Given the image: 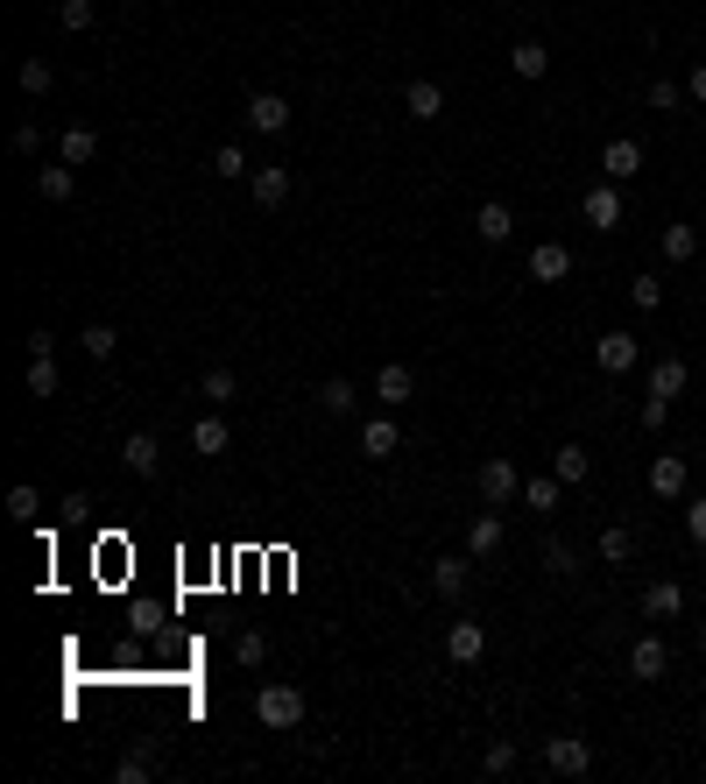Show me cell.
I'll return each mask as SVG.
<instances>
[{
  "mask_svg": "<svg viewBox=\"0 0 706 784\" xmlns=\"http://www.w3.org/2000/svg\"><path fill=\"white\" fill-rule=\"evenodd\" d=\"M254 721H262L268 735H290L297 721H304V692H297V686H283V678H268V686L254 692Z\"/></svg>",
  "mask_w": 706,
  "mask_h": 784,
  "instance_id": "obj_1",
  "label": "cell"
},
{
  "mask_svg": "<svg viewBox=\"0 0 706 784\" xmlns=\"http://www.w3.org/2000/svg\"><path fill=\"white\" fill-rule=\"evenodd\" d=\"M537 763H545L551 777H587L594 771V749H587V735H545Z\"/></svg>",
  "mask_w": 706,
  "mask_h": 784,
  "instance_id": "obj_2",
  "label": "cell"
},
{
  "mask_svg": "<svg viewBox=\"0 0 706 784\" xmlns=\"http://www.w3.org/2000/svg\"><path fill=\"white\" fill-rule=\"evenodd\" d=\"M579 219H587L594 234H614V226L629 219V205H622V185H614V177H600V185L587 191V199H579Z\"/></svg>",
  "mask_w": 706,
  "mask_h": 784,
  "instance_id": "obj_3",
  "label": "cell"
},
{
  "mask_svg": "<svg viewBox=\"0 0 706 784\" xmlns=\"http://www.w3.org/2000/svg\"><path fill=\"white\" fill-rule=\"evenodd\" d=\"M643 480H650L657 502H685V488H693V466H685V452H657Z\"/></svg>",
  "mask_w": 706,
  "mask_h": 784,
  "instance_id": "obj_4",
  "label": "cell"
},
{
  "mask_svg": "<svg viewBox=\"0 0 706 784\" xmlns=\"http://www.w3.org/2000/svg\"><path fill=\"white\" fill-rule=\"evenodd\" d=\"M480 495H488V509L523 502V474H516V460H502V452H494V460L480 466Z\"/></svg>",
  "mask_w": 706,
  "mask_h": 784,
  "instance_id": "obj_5",
  "label": "cell"
},
{
  "mask_svg": "<svg viewBox=\"0 0 706 784\" xmlns=\"http://www.w3.org/2000/svg\"><path fill=\"white\" fill-rule=\"evenodd\" d=\"M665 672H671V643L657 637V629H650V637H636V643H629V678H643V686H657Z\"/></svg>",
  "mask_w": 706,
  "mask_h": 784,
  "instance_id": "obj_6",
  "label": "cell"
},
{
  "mask_svg": "<svg viewBox=\"0 0 706 784\" xmlns=\"http://www.w3.org/2000/svg\"><path fill=\"white\" fill-rule=\"evenodd\" d=\"M636 360H643V340H636V333H600V340H594V368H600V375H629Z\"/></svg>",
  "mask_w": 706,
  "mask_h": 784,
  "instance_id": "obj_7",
  "label": "cell"
},
{
  "mask_svg": "<svg viewBox=\"0 0 706 784\" xmlns=\"http://www.w3.org/2000/svg\"><path fill=\"white\" fill-rule=\"evenodd\" d=\"M120 466H128L134 480H156V474H163V446H156V431H128V439H120Z\"/></svg>",
  "mask_w": 706,
  "mask_h": 784,
  "instance_id": "obj_8",
  "label": "cell"
},
{
  "mask_svg": "<svg viewBox=\"0 0 706 784\" xmlns=\"http://www.w3.org/2000/svg\"><path fill=\"white\" fill-rule=\"evenodd\" d=\"M467 586H474V551H453V559L431 566V594L439 601H467Z\"/></svg>",
  "mask_w": 706,
  "mask_h": 784,
  "instance_id": "obj_9",
  "label": "cell"
},
{
  "mask_svg": "<svg viewBox=\"0 0 706 784\" xmlns=\"http://www.w3.org/2000/svg\"><path fill=\"white\" fill-rule=\"evenodd\" d=\"M573 276V248L565 240H537L530 248V283H565Z\"/></svg>",
  "mask_w": 706,
  "mask_h": 784,
  "instance_id": "obj_10",
  "label": "cell"
},
{
  "mask_svg": "<svg viewBox=\"0 0 706 784\" xmlns=\"http://www.w3.org/2000/svg\"><path fill=\"white\" fill-rule=\"evenodd\" d=\"M600 170H608L614 185H629V177L643 170V142H636V134H614V142L600 149Z\"/></svg>",
  "mask_w": 706,
  "mask_h": 784,
  "instance_id": "obj_11",
  "label": "cell"
},
{
  "mask_svg": "<svg viewBox=\"0 0 706 784\" xmlns=\"http://www.w3.org/2000/svg\"><path fill=\"white\" fill-rule=\"evenodd\" d=\"M643 615H650V622H679L685 615V586L679 580H650L643 586Z\"/></svg>",
  "mask_w": 706,
  "mask_h": 784,
  "instance_id": "obj_12",
  "label": "cell"
},
{
  "mask_svg": "<svg viewBox=\"0 0 706 784\" xmlns=\"http://www.w3.org/2000/svg\"><path fill=\"white\" fill-rule=\"evenodd\" d=\"M445 657H453V665H480V657H488V629L480 622H453L445 629Z\"/></svg>",
  "mask_w": 706,
  "mask_h": 784,
  "instance_id": "obj_13",
  "label": "cell"
},
{
  "mask_svg": "<svg viewBox=\"0 0 706 784\" xmlns=\"http://www.w3.org/2000/svg\"><path fill=\"white\" fill-rule=\"evenodd\" d=\"M403 114H410V120H439L445 114V85L439 79H410V85H403Z\"/></svg>",
  "mask_w": 706,
  "mask_h": 784,
  "instance_id": "obj_14",
  "label": "cell"
},
{
  "mask_svg": "<svg viewBox=\"0 0 706 784\" xmlns=\"http://www.w3.org/2000/svg\"><path fill=\"white\" fill-rule=\"evenodd\" d=\"M248 128L254 134H283V128H290V99H283V93H254L248 99Z\"/></svg>",
  "mask_w": 706,
  "mask_h": 784,
  "instance_id": "obj_15",
  "label": "cell"
},
{
  "mask_svg": "<svg viewBox=\"0 0 706 784\" xmlns=\"http://www.w3.org/2000/svg\"><path fill=\"white\" fill-rule=\"evenodd\" d=\"M410 389H417V375L403 368V360H382V368H374V396H382V411L410 403Z\"/></svg>",
  "mask_w": 706,
  "mask_h": 784,
  "instance_id": "obj_16",
  "label": "cell"
},
{
  "mask_svg": "<svg viewBox=\"0 0 706 784\" xmlns=\"http://www.w3.org/2000/svg\"><path fill=\"white\" fill-rule=\"evenodd\" d=\"M508 71H516V79H551V50H545V43H537V36H523L516 43V50H508Z\"/></svg>",
  "mask_w": 706,
  "mask_h": 784,
  "instance_id": "obj_17",
  "label": "cell"
},
{
  "mask_svg": "<svg viewBox=\"0 0 706 784\" xmlns=\"http://www.w3.org/2000/svg\"><path fill=\"white\" fill-rule=\"evenodd\" d=\"M227 446H234V431H227V417H219V411H205L199 425H191V452H205V460H219Z\"/></svg>",
  "mask_w": 706,
  "mask_h": 784,
  "instance_id": "obj_18",
  "label": "cell"
},
{
  "mask_svg": "<svg viewBox=\"0 0 706 784\" xmlns=\"http://www.w3.org/2000/svg\"><path fill=\"white\" fill-rule=\"evenodd\" d=\"M403 446V431H396V417H368V425H360V452H368V460H388V452Z\"/></svg>",
  "mask_w": 706,
  "mask_h": 784,
  "instance_id": "obj_19",
  "label": "cell"
},
{
  "mask_svg": "<svg viewBox=\"0 0 706 784\" xmlns=\"http://www.w3.org/2000/svg\"><path fill=\"white\" fill-rule=\"evenodd\" d=\"M474 234L488 240V248H502V240L516 234V213H508L502 199H488V205H480V213H474Z\"/></svg>",
  "mask_w": 706,
  "mask_h": 784,
  "instance_id": "obj_20",
  "label": "cell"
},
{
  "mask_svg": "<svg viewBox=\"0 0 706 784\" xmlns=\"http://www.w3.org/2000/svg\"><path fill=\"white\" fill-rule=\"evenodd\" d=\"M502 516H494V509H480V516L467 523V551H474V559H494V551H502Z\"/></svg>",
  "mask_w": 706,
  "mask_h": 784,
  "instance_id": "obj_21",
  "label": "cell"
},
{
  "mask_svg": "<svg viewBox=\"0 0 706 784\" xmlns=\"http://www.w3.org/2000/svg\"><path fill=\"white\" fill-rule=\"evenodd\" d=\"M248 191H254V205H268V213H276V205L290 199V170H276V163H262V170L248 177Z\"/></svg>",
  "mask_w": 706,
  "mask_h": 784,
  "instance_id": "obj_22",
  "label": "cell"
},
{
  "mask_svg": "<svg viewBox=\"0 0 706 784\" xmlns=\"http://www.w3.org/2000/svg\"><path fill=\"white\" fill-rule=\"evenodd\" d=\"M685 382H693V368H685L679 354H665V360L650 368V396H671V403H679V396H685Z\"/></svg>",
  "mask_w": 706,
  "mask_h": 784,
  "instance_id": "obj_23",
  "label": "cell"
},
{
  "mask_svg": "<svg viewBox=\"0 0 706 784\" xmlns=\"http://www.w3.org/2000/svg\"><path fill=\"white\" fill-rule=\"evenodd\" d=\"M559 502H565V480H559V474H530V480H523V509H537V516H551Z\"/></svg>",
  "mask_w": 706,
  "mask_h": 784,
  "instance_id": "obj_24",
  "label": "cell"
},
{
  "mask_svg": "<svg viewBox=\"0 0 706 784\" xmlns=\"http://www.w3.org/2000/svg\"><path fill=\"white\" fill-rule=\"evenodd\" d=\"M36 191H43L50 205H64L71 191H79V170H71V163H43V170H36Z\"/></svg>",
  "mask_w": 706,
  "mask_h": 784,
  "instance_id": "obj_25",
  "label": "cell"
},
{
  "mask_svg": "<svg viewBox=\"0 0 706 784\" xmlns=\"http://www.w3.org/2000/svg\"><path fill=\"white\" fill-rule=\"evenodd\" d=\"M551 474H559L565 488H579V480L594 474V452L587 446H559V452H551Z\"/></svg>",
  "mask_w": 706,
  "mask_h": 784,
  "instance_id": "obj_26",
  "label": "cell"
},
{
  "mask_svg": "<svg viewBox=\"0 0 706 784\" xmlns=\"http://www.w3.org/2000/svg\"><path fill=\"white\" fill-rule=\"evenodd\" d=\"M93 156H99V134H93V128H64V142H57V163H71V170H85Z\"/></svg>",
  "mask_w": 706,
  "mask_h": 784,
  "instance_id": "obj_27",
  "label": "cell"
},
{
  "mask_svg": "<svg viewBox=\"0 0 706 784\" xmlns=\"http://www.w3.org/2000/svg\"><path fill=\"white\" fill-rule=\"evenodd\" d=\"M636 559V531H629V523H608V531H600V566H629Z\"/></svg>",
  "mask_w": 706,
  "mask_h": 784,
  "instance_id": "obj_28",
  "label": "cell"
},
{
  "mask_svg": "<svg viewBox=\"0 0 706 784\" xmlns=\"http://www.w3.org/2000/svg\"><path fill=\"white\" fill-rule=\"evenodd\" d=\"M57 22L71 36H85V28H99V0H57Z\"/></svg>",
  "mask_w": 706,
  "mask_h": 784,
  "instance_id": "obj_29",
  "label": "cell"
},
{
  "mask_svg": "<svg viewBox=\"0 0 706 784\" xmlns=\"http://www.w3.org/2000/svg\"><path fill=\"white\" fill-rule=\"evenodd\" d=\"M319 403H325V411H333V417H347L354 403H360V389L347 382V375H333V382H319Z\"/></svg>",
  "mask_w": 706,
  "mask_h": 784,
  "instance_id": "obj_30",
  "label": "cell"
},
{
  "mask_svg": "<svg viewBox=\"0 0 706 784\" xmlns=\"http://www.w3.org/2000/svg\"><path fill=\"white\" fill-rule=\"evenodd\" d=\"M199 389H205V403L219 411V403H234V396H240V375H234V368H205V382H199Z\"/></svg>",
  "mask_w": 706,
  "mask_h": 784,
  "instance_id": "obj_31",
  "label": "cell"
},
{
  "mask_svg": "<svg viewBox=\"0 0 706 784\" xmlns=\"http://www.w3.org/2000/svg\"><path fill=\"white\" fill-rule=\"evenodd\" d=\"M213 177H254L248 149H240V142H219V149H213Z\"/></svg>",
  "mask_w": 706,
  "mask_h": 784,
  "instance_id": "obj_32",
  "label": "cell"
},
{
  "mask_svg": "<svg viewBox=\"0 0 706 784\" xmlns=\"http://www.w3.org/2000/svg\"><path fill=\"white\" fill-rule=\"evenodd\" d=\"M234 657H240L248 672H262V665H268V637H262V629H240V637H234Z\"/></svg>",
  "mask_w": 706,
  "mask_h": 784,
  "instance_id": "obj_33",
  "label": "cell"
},
{
  "mask_svg": "<svg viewBox=\"0 0 706 784\" xmlns=\"http://www.w3.org/2000/svg\"><path fill=\"white\" fill-rule=\"evenodd\" d=\"M28 396H57V360L50 354H28Z\"/></svg>",
  "mask_w": 706,
  "mask_h": 784,
  "instance_id": "obj_34",
  "label": "cell"
},
{
  "mask_svg": "<svg viewBox=\"0 0 706 784\" xmlns=\"http://www.w3.org/2000/svg\"><path fill=\"white\" fill-rule=\"evenodd\" d=\"M50 85H57V71H50V57H22V93H50Z\"/></svg>",
  "mask_w": 706,
  "mask_h": 784,
  "instance_id": "obj_35",
  "label": "cell"
},
{
  "mask_svg": "<svg viewBox=\"0 0 706 784\" xmlns=\"http://www.w3.org/2000/svg\"><path fill=\"white\" fill-rule=\"evenodd\" d=\"M693 254H699L693 226H665V262H693Z\"/></svg>",
  "mask_w": 706,
  "mask_h": 784,
  "instance_id": "obj_36",
  "label": "cell"
},
{
  "mask_svg": "<svg viewBox=\"0 0 706 784\" xmlns=\"http://www.w3.org/2000/svg\"><path fill=\"white\" fill-rule=\"evenodd\" d=\"M79 346H85V354H93V360H113V346H120V333H113V325H85V333H79Z\"/></svg>",
  "mask_w": 706,
  "mask_h": 784,
  "instance_id": "obj_37",
  "label": "cell"
},
{
  "mask_svg": "<svg viewBox=\"0 0 706 784\" xmlns=\"http://www.w3.org/2000/svg\"><path fill=\"white\" fill-rule=\"evenodd\" d=\"M545 566L559 572V580H573V572H579V551L565 545V537H545Z\"/></svg>",
  "mask_w": 706,
  "mask_h": 784,
  "instance_id": "obj_38",
  "label": "cell"
},
{
  "mask_svg": "<svg viewBox=\"0 0 706 784\" xmlns=\"http://www.w3.org/2000/svg\"><path fill=\"white\" fill-rule=\"evenodd\" d=\"M629 305H636V311H657V305H665V276H636V283H629Z\"/></svg>",
  "mask_w": 706,
  "mask_h": 784,
  "instance_id": "obj_39",
  "label": "cell"
},
{
  "mask_svg": "<svg viewBox=\"0 0 706 784\" xmlns=\"http://www.w3.org/2000/svg\"><path fill=\"white\" fill-rule=\"evenodd\" d=\"M480 771H488V777H508V771H516V743H488Z\"/></svg>",
  "mask_w": 706,
  "mask_h": 784,
  "instance_id": "obj_40",
  "label": "cell"
},
{
  "mask_svg": "<svg viewBox=\"0 0 706 784\" xmlns=\"http://www.w3.org/2000/svg\"><path fill=\"white\" fill-rule=\"evenodd\" d=\"M36 509H43V502H36V488H28V480H22V488H8V516H14V523H36Z\"/></svg>",
  "mask_w": 706,
  "mask_h": 784,
  "instance_id": "obj_41",
  "label": "cell"
},
{
  "mask_svg": "<svg viewBox=\"0 0 706 784\" xmlns=\"http://www.w3.org/2000/svg\"><path fill=\"white\" fill-rule=\"evenodd\" d=\"M679 99H693V93H685L679 79H657V85H650V107H657V114H671V107H679Z\"/></svg>",
  "mask_w": 706,
  "mask_h": 784,
  "instance_id": "obj_42",
  "label": "cell"
},
{
  "mask_svg": "<svg viewBox=\"0 0 706 784\" xmlns=\"http://www.w3.org/2000/svg\"><path fill=\"white\" fill-rule=\"evenodd\" d=\"M113 777H120V784H148V777H156V763H148V757H120Z\"/></svg>",
  "mask_w": 706,
  "mask_h": 784,
  "instance_id": "obj_43",
  "label": "cell"
},
{
  "mask_svg": "<svg viewBox=\"0 0 706 784\" xmlns=\"http://www.w3.org/2000/svg\"><path fill=\"white\" fill-rule=\"evenodd\" d=\"M685 537L706 551V495H693V502H685Z\"/></svg>",
  "mask_w": 706,
  "mask_h": 784,
  "instance_id": "obj_44",
  "label": "cell"
},
{
  "mask_svg": "<svg viewBox=\"0 0 706 784\" xmlns=\"http://www.w3.org/2000/svg\"><path fill=\"white\" fill-rule=\"evenodd\" d=\"M643 425H650V431H665V417H671V396H643Z\"/></svg>",
  "mask_w": 706,
  "mask_h": 784,
  "instance_id": "obj_45",
  "label": "cell"
},
{
  "mask_svg": "<svg viewBox=\"0 0 706 784\" xmlns=\"http://www.w3.org/2000/svg\"><path fill=\"white\" fill-rule=\"evenodd\" d=\"M685 93H693L699 107H706V64H693V79H685Z\"/></svg>",
  "mask_w": 706,
  "mask_h": 784,
  "instance_id": "obj_46",
  "label": "cell"
},
{
  "mask_svg": "<svg viewBox=\"0 0 706 784\" xmlns=\"http://www.w3.org/2000/svg\"><path fill=\"white\" fill-rule=\"evenodd\" d=\"M699 651H706V622H699Z\"/></svg>",
  "mask_w": 706,
  "mask_h": 784,
  "instance_id": "obj_47",
  "label": "cell"
}]
</instances>
